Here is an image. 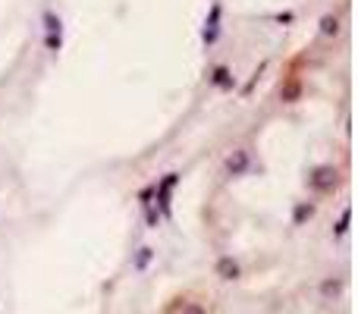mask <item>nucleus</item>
Here are the masks:
<instances>
[{
	"label": "nucleus",
	"instance_id": "f257e3e1",
	"mask_svg": "<svg viewBox=\"0 0 358 314\" xmlns=\"http://www.w3.org/2000/svg\"><path fill=\"white\" fill-rule=\"evenodd\" d=\"M336 179H339L336 167H317L308 182H311V189H317V192H330L333 185H336Z\"/></svg>",
	"mask_w": 358,
	"mask_h": 314
},
{
	"label": "nucleus",
	"instance_id": "f03ea898",
	"mask_svg": "<svg viewBox=\"0 0 358 314\" xmlns=\"http://www.w3.org/2000/svg\"><path fill=\"white\" fill-rule=\"evenodd\" d=\"M217 35H220V4H214L208 19H205V32H201V38H205V44H214V41H217Z\"/></svg>",
	"mask_w": 358,
	"mask_h": 314
},
{
	"label": "nucleus",
	"instance_id": "7ed1b4c3",
	"mask_svg": "<svg viewBox=\"0 0 358 314\" xmlns=\"http://www.w3.org/2000/svg\"><path fill=\"white\" fill-rule=\"evenodd\" d=\"M248 170V151H236V154L226 160V176H242Z\"/></svg>",
	"mask_w": 358,
	"mask_h": 314
},
{
	"label": "nucleus",
	"instance_id": "20e7f679",
	"mask_svg": "<svg viewBox=\"0 0 358 314\" xmlns=\"http://www.w3.org/2000/svg\"><path fill=\"white\" fill-rule=\"evenodd\" d=\"M211 85H217V88H233L236 85V79H233V73L226 66H217L211 73Z\"/></svg>",
	"mask_w": 358,
	"mask_h": 314
},
{
	"label": "nucleus",
	"instance_id": "39448f33",
	"mask_svg": "<svg viewBox=\"0 0 358 314\" xmlns=\"http://www.w3.org/2000/svg\"><path fill=\"white\" fill-rule=\"evenodd\" d=\"M44 38H60V32H63V22H60V16L57 13H51V10H47L44 13Z\"/></svg>",
	"mask_w": 358,
	"mask_h": 314
},
{
	"label": "nucleus",
	"instance_id": "423d86ee",
	"mask_svg": "<svg viewBox=\"0 0 358 314\" xmlns=\"http://www.w3.org/2000/svg\"><path fill=\"white\" fill-rule=\"evenodd\" d=\"M314 214V207L311 204H308V201H302V204H295V214H292V223L298 226V223H305V220L308 217H311Z\"/></svg>",
	"mask_w": 358,
	"mask_h": 314
},
{
	"label": "nucleus",
	"instance_id": "0eeeda50",
	"mask_svg": "<svg viewBox=\"0 0 358 314\" xmlns=\"http://www.w3.org/2000/svg\"><path fill=\"white\" fill-rule=\"evenodd\" d=\"M217 270L226 276V280H233V276L239 273V267H236V261L233 258H220V264H217Z\"/></svg>",
	"mask_w": 358,
	"mask_h": 314
},
{
	"label": "nucleus",
	"instance_id": "6e6552de",
	"mask_svg": "<svg viewBox=\"0 0 358 314\" xmlns=\"http://www.w3.org/2000/svg\"><path fill=\"white\" fill-rule=\"evenodd\" d=\"M339 32V19L336 16H324L320 19V35H336Z\"/></svg>",
	"mask_w": 358,
	"mask_h": 314
},
{
	"label": "nucleus",
	"instance_id": "1a4fd4ad",
	"mask_svg": "<svg viewBox=\"0 0 358 314\" xmlns=\"http://www.w3.org/2000/svg\"><path fill=\"white\" fill-rule=\"evenodd\" d=\"M145 220H148V226H151V229H157V226H160V214L154 211V207H145Z\"/></svg>",
	"mask_w": 358,
	"mask_h": 314
},
{
	"label": "nucleus",
	"instance_id": "9d476101",
	"mask_svg": "<svg viewBox=\"0 0 358 314\" xmlns=\"http://www.w3.org/2000/svg\"><path fill=\"white\" fill-rule=\"evenodd\" d=\"M148 261H151V248H141V251H138V258H135V267L141 270V267H145Z\"/></svg>",
	"mask_w": 358,
	"mask_h": 314
},
{
	"label": "nucleus",
	"instance_id": "9b49d317",
	"mask_svg": "<svg viewBox=\"0 0 358 314\" xmlns=\"http://www.w3.org/2000/svg\"><path fill=\"white\" fill-rule=\"evenodd\" d=\"M349 229V211H342V217H339V223H336V232L342 236V232Z\"/></svg>",
	"mask_w": 358,
	"mask_h": 314
},
{
	"label": "nucleus",
	"instance_id": "f8f14e48",
	"mask_svg": "<svg viewBox=\"0 0 358 314\" xmlns=\"http://www.w3.org/2000/svg\"><path fill=\"white\" fill-rule=\"evenodd\" d=\"M292 19H295L292 13H280V16H277V22H283V26H286V22H292Z\"/></svg>",
	"mask_w": 358,
	"mask_h": 314
}]
</instances>
